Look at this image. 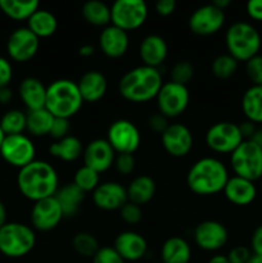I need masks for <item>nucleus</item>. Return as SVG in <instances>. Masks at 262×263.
I'll return each mask as SVG.
<instances>
[{
  "label": "nucleus",
  "instance_id": "obj_48",
  "mask_svg": "<svg viewBox=\"0 0 262 263\" xmlns=\"http://www.w3.org/2000/svg\"><path fill=\"white\" fill-rule=\"evenodd\" d=\"M176 9L175 0H158L156 3V12L162 17H169Z\"/></svg>",
  "mask_w": 262,
  "mask_h": 263
},
{
  "label": "nucleus",
  "instance_id": "obj_39",
  "mask_svg": "<svg viewBox=\"0 0 262 263\" xmlns=\"http://www.w3.org/2000/svg\"><path fill=\"white\" fill-rule=\"evenodd\" d=\"M194 66L189 61H180L172 67L171 81L186 86L194 77Z\"/></svg>",
  "mask_w": 262,
  "mask_h": 263
},
{
  "label": "nucleus",
  "instance_id": "obj_44",
  "mask_svg": "<svg viewBox=\"0 0 262 263\" xmlns=\"http://www.w3.org/2000/svg\"><path fill=\"white\" fill-rule=\"evenodd\" d=\"M69 130H71L69 120H67V118H55L49 135L55 139V140H61V139H64L66 136L69 135Z\"/></svg>",
  "mask_w": 262,
  "mask_h": 263
},
{
  "label": "nucleus",
  "instance_id": "obj_11",
  "mask_svg": "<svg viewBox=\"0 0 262 263\" xmlns=\"http://www.w3.org/2000/svg\"><path fill=\"white\" fill-rule=\"evenodd\" d=\"M35 145L25 134L7 135L0 148V156L8 164L20 170L35 161Z\"/></svg>",
  "mask_w": 262,
  "mask_h": 263
},
{
  "label": "nucleus",
  "instance_id": "obj_34",
  "mask_svg": "<svg viewBox=\"0 0 262 263\" xmlns=\"http://www.w3.org/2000/svg\"><path fill=\"white\" fill-rule=\"evenodd\" d=\"M82 17L97 27H107L110 23V8L99 0H90L82 7Z\"/></svg>",
  "mask_w": 262,
  "mask_h": 263
},
{
  "label": "nucleus",
  "instance_id": "obj_3",
  "mask_svg": "<svg viewBox=\"0 0 262 263\" xmlns=\"http://www.w3.org/2000/svg\"><path fill=\"white\" fill-rule=\"evenodd\" d=\"M229 180L225 164L217 158L205 157L190 167L186 176L188 187L197 195H213L223 192Z\"/></svg>",
  "mask_w": 262,
  "mask_h": 263
},
{
  "label": "nucleus",
  "instance_id": "obj_42",
  "mask_svg": "<svg viewBox=\"0 0 262 263\" xmlns=\"http://www.w3.org/2000/svg\"><path fill=\"white\" fill-rule=\"evenodd\" d=\"M92 263H126L125 259L116 252L113 247H100L92 257Z\"/></svg>",
  "mask_w": 262,
  "mask_h": 263
},
{
  "label": "nucleus",
  "instance_id": "obj_22",
  "mask_svg": "<svg viewBox=\"0 0 262 263\" xmlns=\"http://www.w3.org/2000/svg\"><path fill=\"white\" fill-rule=\"evenodd\" d=\"M226 199L235 205H248L256 199L257 186L251 180L243 179L239 176L229 177L223 189Z\"/></svg>",
  "mask_w": 262,
  "mask_h": 263
},
{
  "label": "nucleus",
  "instance_id": "obj_17",
  "mask_svg": "<svg viewBox=\"0 0 262 263\" xmlns=\"http://www.w3.org/2000/svg\"><path fill=\"white\" fill-rule=\"evenodd\" d=\"M164 151L172 157L181 158L188 156L193 148V134L182 123H171L161 135Z\"/></svg>",
  "mask_w": 262,
  "mask_h": 263
},
{
  "label": "nucleus",
  "instance_id": "obj_36",
  "mask_svg": "<svg viewBox=\"0 0 262 263\" xmlns=\"http://www.w3.org/2000/svg\"><path fill=\"white\" fill-rule=\"evenodd\" d=\"M72 247H73L74 252L80 254L85 258H92L99 251L100 247L98 243V239L95 238L92 234L82 231V233H77L72 239Z\"/></svg>",
  "mask_w": 262,
  "mask_h": 263
},
{
  "label": "nucleus",
  "instance_id": "obj_32",
  "mask_svg": "<svg viewBox=\"0 0 262 263\" xmlns=\"http://www.w3.org/2000/svg\"><path fill=\"white\" fill-rule=\"evenodd\" d=\"M54 120H55V117L46 108L30 110V112H27L26 130L32 136H38V138L46 136L50 134Z\"/></svg>",
  "mask_w": 262,
  "mask_h": 263
},
{
  "label": "nucleus",
  "instance_id": "obj_60",
  "mask_svg": "<svg viewBox=\"0 0 262 263\" xmlns=\"http://www.w3.org/2000/svg\"><path fill=\"white\" fill-rule=\"evenodd\" d=\"M261 192H262V182H261Z\"/></svg>",
  "mask_w": 262,
  "mask_h": 263
},
{
  "label": "nucleus",
  "instance_id": "obj_41",
  "mask_svg": "<svg viewBox=\"0 0 262 263\" xmlns=\"http://www.w3.org/2000/svg\"><path fill=\"white\" fill-rule=\"evenodd\" d=\"M120 216L126 223L128 225H136L143 218V211H141L140 205L134 204V203L127 202L126 204L122 205L120 210Z\"/></svg>",
  "mask_w": 262,
  "mask_h": 263
},
{
  "label": "nucleus",
  "instance_id": "obj_33",
  "mask_svg": "<svg viewBox=\"0 0 262 263\" xmlns=\"http://www.w3.org/2000/svg\"><path fill=\"white\" fill-rule=\"evenodd\" d=\"M40 8L36 0L21 2V0H0V10L8 18L14 21H28V18Z\"/></svg>",
  "mask_w": 262,
  "mask_h": 263
},
{
  "label": "nucleus",
  "instance_id": "obj_37",
  "mask_svg": "<svg viewBox=\"0 0 262 263\" xmlns=\"http://www.w3.org/2000/svg\"><path fill=\"white\" fill-rule=\"evenodd\" d=\"M238 66L239 62L230 54H221L212 61L211 71L217 79L228 80L235 74V72L238 71Z\"/></svg>",
  "mask_w": 262,
  "mask_h": 263
},
{
  "label": "nucleus",
  "instance_id": "obj_24",
  "mask_svg": "<svg viewBox=\"0 0 262 263\" xmlns=\"http://www.w3.org/2000/svg\"><path fill=\"white\" fill-rule=\"evenodd\" d=\"M77 86H79L80 94H81L84 102L97 103L103 99L107 92L108 84L107 79L102 72L92 69V71L85 72L80 77Z\"/></svg>",
  "mask_w": 262,
  "mask_h": 263
},
{
  "label": "nucleus",
  "instance_id": "obj_35",
  "mask_svg": "<svg viewBox=\"0 0 262 263\" xmlns=\"http://www.w3.org/2000/svg\"><path fill=\"white\" fill-rule=\"evenodd\" d=\"M27 123V113L20 109H10L0 120V127L7 135H18L23 134Z\"/></svg>",
  "mask_w": 262,
  "mask_h": 263
},
{
  "label": "nucleus",
  "instance_id": "obj_43",
  "mask_svg": "<svg viewBox=\"0 0 262 263\" xmlns=\"http://www.w3.org/2000/svg\"><path fill=\"white\" fill-rule=\"evenodd\" d=\"M115 166L121 175H130L135 170V158L133 154H117L115 158Z\"/></svg>",
  "mask_w": 262,
  "mask_h": 263
},
{
  "label": "nucleus",
  "instance_id": "obj_8",
  "mask_svg": "<svg viewBox=\"0 0 262 263\" xmlns=\"http://www.w3.org/2000/svg\"><path fill=\"white\" fill-rule=\"evenodd\" d=\"M146 17L148 5L143 0H117L110 7V23L126 32L141 27Z\"/></svg>",
  "mask_w": 262,
  "mask_h": 263
},
{
  "label": "nucleus",
  "instance_id": "obj_55",
  "mask_svg": "<svg viewBox=\"0 0 262 263\" xmlns=\"http://www.w3.org/2000/svg\"><path fill=\"white\" fill-rule=\"evenodd\" d=\"M207 263H230V262H229L228 257L223 256V254H216V256H213L212 258L208 259Z\"/></svg>",
  "mask_w": 262,
  "mask_h": 263
},
{
  "label": "nucleus",
  "instance_id": "obj_46",
  "mask_svg": "<svg viewBox=\"0 0 262 263\" xmlns=\"http://www.w3.org/2000/svg\"><path fill=\"white\" fill-rule=\"evenodd\" d=\"M148 125L152 131H154V133L157 134H161L162 135V134L166 131V128L170 126V123H169V118L164 117L162 113L157 112L149 117Z\"/></svg>",
  "mask_w": 262,
  "mask_h": 263
},
{
  "label": "nucleus",
  "instance_id": "obj_18",
  "mask_svg": "<svg viewBox=\"0 0 262 263\" xmlns=\"http://www.w3.org/2000/svg\"><path fill=\"white\" fill-rule=\"evenodd\" d=\"M84 166L94 170L98 174L105 172L115 164L116 152L107 139H95L90 141L82 153Z\"/></svg>",
  "mask_w": 262,
  "mask_h": 263
},
{
  "label": "nucleus",
  "instance_id": "obj_20",
  "mask_svg": "<svg viewBox=\"0 0 262 263\" xmlns=\"http://www.w3.org/2000/svg\"><path fill=\"white\" fill-rule=\"evenodd\" d=\"M130 45L128 32L109 25L102 30L99 35V46L105 57L112 59L121 58L127 51Z\"/></svg>",
  "mask_w": 262,
  "mask_h": 263
},
{
  "label": "nucleus",
  "instance_id": "obj_30",
  "mask_svg": "<svg viewBox=\"0 0 262 263\" xmlns=\"http://www.w3.org/2000/svg\"><path fill=\"white\" fill-rule=\"evenodd\" d=\"M49 153L63 162H73L84 153L82 143L76 136L68 135L61 140H55L49 146Z\"/></svg>",
  "mask_w": 262,
  "mask_h": 263
},
{
  "label": "nucleus",
  "instance_id": "obj_25",
  "mask_svg": "<svg viewBox=\"0 0 262 263\" xmlns=\"http://www.w3.org/2000/svg\"><path fill=\"white\" fill-rule=\"evenodd\" d=\"M18 92L28 112L45 108L46 87L36 77H26L22 80Z\"/></svg>",
  "mask_w": 262,
  "mask_h": 263
},
{
  "label": "nucleus",
  "instance_id": "obj_57",
  "mask_svg": "<svg viewBox=\"0 0 262 263\" xmlns=\"http://www.w3.org/2000/svg\"><path fill=\"white\" fill-rule=\"evenodd\" d=\"M251 140L256 141V143L258 144V145L262 146V128H261V130H259V128H258V130H257V133L254 134V136L251 139Z\"/></svg>",
  "mask_w": 262,
  "mask_h": 263
},
{
  "label": "nucleus",
  "instance_id": "obj_50",
  "mask_svg": "<svg viewBox=\"0 0 262 263\" xmlns=\"http://www.w3.org/2000/svg\"><path fill=\"white\" fill-rule=\"evenodd\" d=\"M251 249L253 254L262 256V223L254 229L251 238Z\"/></svg>",
  "mask_w": 262,
  "mask_h": 263
},
{
  "label": "nucleus",
  "instance_id": "obj_6",
  "mask_svg": "<svg viewBox=\"0 0 262 263\" xmlns=\"http://www.w3.org/2000/svg\"><path fill=\"white\" fill-rule=\"evenodd\" d=\"M32 228L21 222H7L0 229V253L8 258L25 257L35 248Z\"/></svg>",
  "mask_w": 262,
  "mask_h": 263
},
{
  "label": "nucleus",
  "instance_id": "obj_38",
  "mask_svg": "<svg viewBox=\"0 0 262 263\" xmlns=\"http://www.w3.org/2000/svg\"><path fill=\"white\" fill-rule=\"evenodd\" d=\"M73 184L86 194L87 192H94L100 184V174L86 166L80 167L73 177Z\"/></svg>",
  "mask_w": 262,
  "mask_h": 263
},
{
  "label": "nucleus",
  "instance_id": "obj_27",
  "mask_svg": "<svg viewBox=\"0 0 262 263\" xmlns=\"http://www.w3.org/2000/svg\"><path fill=\"white\" fill-rule=\"evenodd\" d=\"M192 258V248L185 239L171 236L161 248L162 263H189Z\"/></svg>",
  "mask_w": 262,
  "mask_h": 263
},
{
  "label": "nucleus",
  "instance_id": "obj_28",
  "mask_svg": "<svg viewBox=\"0 0 262 263\" xmlns=\"http://www.w3.org/2000/svg\"><path fill=\"white\" fill-rule=\"evenodd\" d=\"M126 192H127L128 202L138 205L146 204L153 199L154 194H156V182L152 177L146 176V175H140L128 184Z\"/></svg>",
  "mask_w": 262,
  "mask_h": 263
},
{
  "label": "nucleus",
  "instance_id": "obj_13",
  "mask_svg": "<svg viewBox=\"0 0 262 263\" xmlns=\"http://www.w3.org/2000/svg\"><path fill=\"white\" fill-rule=\"evenodd\" d=\"M225 25V12L215 5H202L192 13L189 18V28L198 36H211L217 33Z\"/></svg>",
  "mask_w": 262,
  "mask_h": 263
},
{
  "label": "nucleus",
  "instance_id": "obj_5",
  "mask_svg": "<svg viewBox=\"0 0 262 263\" xmlns=\"http://www.w3.org/2000/svg\"><path fill=\"white\" fill-rule=\"evenodd\" d=\"M229 54L238 62H247L259 54L262 46L261 33L252 23L239 21L228 28L225 35Z\"/></svg>",
  "mask_w": 262,
  "mask_h": 263
},
{
  "label": "nucleus",
  "instance_id": "obj_19",
  "mask_svg": "<svg viewBox=\"0 0 262 263\" xmlns=\"http://www.w3.org/2000/svg\"><path fill=\"white\" fill-rule=\"evenodd\" d=\"M92 202L102 211H120L128 202L127 192L120 182H102L92 192Z\"/></svg>",
  "mask_w": 262,
  "mask_h": 263
},
{
  "label": "nucleus",
  "instance_id": "obj_4",
  "mask_svg": "<svg viewBox=\"0 0 262 263\" xmlns=\"http://www.w3.org/2000/svg\"><path fill=\"white\" fill-rule=\"evenodd\" d=\"M84 100L80 94L77 82L59 79L46 87L45 108L55 118L69 120L81 109Z\"/></svg>",
  "mask_w": 262,
  "mask_h": 263
},
{
  "label": "nucleus",
  "instance_id": "obj_15",
  "mask_svg": "<svg viewBox=\"0 0 262 263\" xmlns=\"http://www.w3.org/2000/svg\"><path fill=\"white\" fill-rule=\"evenodd\" d=\"M63 218V212L55 197L45 198L33 203L31 210V223L36 230L43 233L54 230Z\"/></svg>",
  "mask_w": 262,
  "mask_h": 263
},
{
  "label": "nucleus",
  "instance_id": "obj_21",
  "mask_svg": "<svg viewBox=\"0 0 262 263\" xmlns=\"http://www.w3.org/2000/svg\"><path fill=\"white\" fill-rule=\"evenodd\" d=\"M113 248L125 262H136L146 254L148 244L140 234L135 231H123L117 235Z\"/></svg>",
  "mask_w": 262,
  "mask_h": 263
},
{
  "label": "nucleus",
  "instance_id": "obj_7",
  "mask_svg": "<svg viewBox=\"0 0 262 263\" xmlns=\"http://www.w3.org/2000/svg\"><path fill=\"white\" fill-rule=\"evenodd\" d=\"M230 164L235 176L253 182L262 179V146L253 140H244L230 154Z\"/></svg>",
  "mask_w": 262,
  "mask_h": 263
},
{
  "label": "nucleus",
  "instance_id": "obj_1",
  "mask_svg": "<svg viewBox=\"0 0 262 263\" xmlns=\"http://www.w3.org/2000/svg\"><path fill=\"white\" fill-rule=\"evenodd\" d=\"M17 185L21 194L35 203L55 195L59 189L58 174L46 161L35 159L20 170Z\"/></svg>",
  "mask_w": 262,
  "mask_h": 263
},
{
  "label": "nucleus",
  "instance_id": "obj_2",
  "mask_svg": "<svg viewBox=\"0 0 262 263\" xmlns=\"http://www.w3.org/2000/svg\"><path fill=\"white\" fill-rule=\"evenodd\" d=\"M163 81L158 68L139 66L126 72L120 80L118 91L131 103H145L156 99Z\"/></svg>",
  "mask_w": 262,
  "mask_h": 263
},
{
  "label": "nucleus",
  "instance_id": "obj_23",
  "mask_svg": "<svg viewBox=\"0 0 262 263\" xmlns=\"http://www.w3.org/2000/svg\"><path fill=\"white\" fill-rule=\"evenodd\" d=\"M169 46L166 40L159 35H148L141 40L139 55L144 66L158 68L167 58Z\"/></svg>",
  "mask_w": 262,
  "mask_h": 263
},
{
  "label": "nucleus",
  "instance_id": "obj_14",
  "mask_svg": "<svg viewBox=\"0 0 262 263\" xmlns=\"http://www.w3.org/2000/svg\"><path fill=\"white\" fill-rule=\"evenodd\" d=\"M39 46L40 39L27 27H20L13 31L7 41L8 55L18 63H25L32 59L39 51Z\"/></svg>",
  "mask_w": 262,
  "mask_h": 263
},
{
  "label": "nucleus",
  "instance_id": "obj_56",
  "mask_svg": "<svg viewBox=\"0 0 262 263\" xmlns=\"http://www.w3.org/2000/svg\"><path fill=\"white\" fill-rule=\"evenodd\" d=\"M212 4L215 5L216 8H218V9H221L225 12V9L231 4V2L230 0H215V2H212Z\"/></svg>",
  "mask_w": 262,
  "mask_h": 263
},
{
  "label": "nucleus",
  "instance_id": "obj_9",
  "mask_svg": "<svg viewBox=\"0 0 262 263\" xmlns=\"http://www.w3.org/2000/svg\"><path fill=\"white\" fill-rule=\"evenodd\" d=\"M243 141L239 125L230 121L215 123L205 134V144L208 148L220 154H231Z\"/></svg>",
  "mask_w": 262,
  "mask_h": 263
},
{
  "label": "nucleus",
  "instance_id": "obj_53",
  "mask_svg": "<svg viewBox=\"0 0 262 263\" xmlns=\"http://www.w3.org/2000/svg\"><path fill=\"white\" fill-rule=\"evenodd\" d=\"M94 53L95 48L92 45H90V44H85V45L80 46L79 49V54L81 57H84V58H89V57H91Z\"/></svg>",
  "mask_w": 262,
  "mask_h": 263
},
{
  "label": "nucleus",
  "instance_id": "obj_51",
  "mask_svg": "<svg viewBox=\"0 0 262 263\" xmlns=\"http://www.w3.org/2000/svg\"><path fill=\"white\" fill-rule=\"evenodd\" d=\"M239 128H240V133L241 135H243V139L244 140H251L252 138L254 136V134L257 133V126L256 123L251 122V121L246 120L244 122H241L240 125H239Z\"/></svg>",
  "mask_w": 262,
  "mask_h": 263
},
{
  "label": "nucleus",
  "instance_id": "obj_52",
  "mask_svg": "<svg viewBox=\"0 0 262 263\" xmlns=\"http://www.w3.org/2000/svg\"><path fill=\"white\" fill-rule=\"evenodd\" d=\"M13 99V92L9 86L0 89V104H8Z\"/></svg>",
  "mask_w": 262,
  "mask_h": 263
},
{
  "label": "nucleus",
  "instance_id": "obj_59",
  "mask_svg": "<svg viewBox=\"0 0 262 263\" xmlns=\"http://www.w3.org/2000/svg\"><path fill=\"white\" fill-rule=\"evenodd\" d=\"M4 139H5V134L3 133L2 127H0V148H2V144H3V141H4Z\"/></svg>",
  "mask_w": 262,
  "mask_h": 263
},
{
  "label": "nucleus",
  "instance_id": "obj_49",
  "mask_svg": "<svg viewBox=\"0 0 262 263\" xmlns=\"http://www.w3.org/2000/svg\"><path fill=\"white\" fill-rule=\"evenodd\" d=\"M247 14L254 21H262V0H249L246 5Z\"/></svg>",
  "mask_w": 262,
  "mask_h": 263
},
{
  "label": "nucleus",
  "instance_id": "obj_16",
  "mask_svg": "<svg viewBox=\"0 0 262 263\" xmlns=\"http://www.w3.org/2000/svg\"><path fill=\"white\" fill-rule=\"evenodd\" d=\"M229 239L228 229L218 221L207 220L198 223L194 229V241L205 252H216L226 246Z\"/></svg>",
  "mask_w": 262,
  "mask_h": 263
},
{
  "label": "nucleus",
  "instance_id": "obj_45",
  "mask_svg": "<svg viewBox=\"0 0 262 263\" xmlns=\"http://www.w3.org/2000/svg\"><path fill=\"white\" fill-rule=\"evenodd\" d=\"M252 253L249 251V248L244 246H238V247H234L233 249H230L228 257L229 262L230 263H247L248 259L251 258Z\"/></svg>",
  "mask_w": 262,
  "mask_h": 263
},
{
  "label": "nucleus",
  "instance_id": "obj_29",
  "mask_svg": "<svg viewBox=\"0 0 262 263\" xmlns=\"http://www.w3.org/2000/svg\"><path fill=\"white\" fill-rule=\"evenodd\" d=\"M27 28L39 39H45L55 33L57 28H58V20L51 12L39 8L28 18Z\"/></svg>",
  "mask_w": 262,
  "mask_h": 263
},
{
  "label": "nucleus",
  "instance_id": "obj_31",
  "mask_svg": "<svg viewBox=\"0 0 262 263\" xmlns=\"http://www.w3.org/2000/svg\"><path fill=\"white\" fill-rule=\"evenodd\" d=\"M241 110L248 121L262 123V86L252 85L241 98Z\"/></svg>",
  "mask_w": 262,
  "mask_h": 263
},
{
  "label": "nucleus",
  "instance_id": "obj_58",
  "mask_svg": "<svg viewBox=\"0 0 262 263\" xmlns=\"http://www.w3.org/2000/svg\"><path fill=\"white\" fill-rule=\"evenodd\" d=\"M247 263H262V256H257V254H252L251 258L248 259Z\"/></svg>",
  "mask_w": 262,
  "mask_h": 263
},
{
  "label": "nucleus",
  "instance_id": "obj_12",
  "mask_svg": "<svg viewBox=\"0 0 262 263\" xmlns=\"http://www.w3.org/2000/svg\"><path fill=\"white\" fill-rule=\"evenodd\" d=\"M107 141L117 154H134L140 146L139 128L128 120H117L110 123Z\"/></svg>",
  "mask_w": 262,
  "mask_h": 263
},
{
  "label": "nucleus",
  "instance_id": "obj_10",
  "mask_svg": "<svg viewBox=\"0 0 262 263\" xmlns=\"http://www.w3.org/2000/svg\"><path fill=\"white\" fill-rule=\"evenodd\" d=\"M158 112L167 118H175L185 112L190 102L189 90L176 82H164L156 97Z\"/></svg>",
  "mask_w": 262,
  "mask_h": 263
},
{
  "label": "nucleus",
  "instance_id": "obj_54",
  "mask_svg": "<svg viewBox=\"0 0 262 263\" xmlns=\"http://www.w3.org/2000/svg\"><path fill=\"white\" fill-rule=\"evenodd\" d=\"M7 223V208H5L4 203L0 200V229Z\"/></svg>",
  "mask_w": 262,
  "mask_h": 263
},
{
  "label": "nucleus",
  "instance_id": "obj_40",
  "mask_svg": "<svg viewBox=\"0 0 262 263\" xmlns=\"http://www.w3.org/2000/svg\"><path fill=\"white\" fill-rule=\"evenodd\" d=\"M246 73L253 85L262 86V55L257 54L246 62Z\"/></svg>",
  "mask_w": 262,
  "mask_h": 263
},
{
  "label": "nucleus",
  "instance_id": "obj_26",
  "mask_svg": "<svg viewBox=\"0 0 262 263\" xmlns=\"http://www.w3.org/2000/svg\"><path fill=\"white\" fill-rule=\"evenodd\" d=\"M54 197L61 205L64 217H73L79 212L80 207L84 202L85 193L79 189L73 182H71V184H66L59 187Z\"/></svg>",
  "mask_w": 262,
  "mask_h": 263
},
{
  "label": "nucleus",
  "instance_id": "obj_47",
  "mask_svg": "<svg viewBox=\"0 0 262 263\" xmlns=\"http://www.w3.org/2000/svg\"><path fill=\"white\" fill-rule=\"evenodd\" d=\"M13 77V68L10 62L4 57H0V89L9 86Z\"/></svg>",
  "mask_w": 262,
  "mask_h": 263
}]
</instances>
